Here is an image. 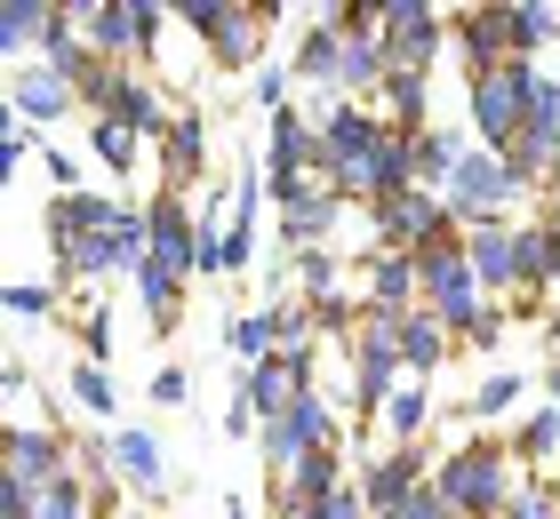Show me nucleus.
Returning <instances> with one entry per match:
<instances>
[{"mask_svg":"<svg viewBox=\"0 0 560 519\" xmlns=\"http://www.w3.org/2000/svg\"><path fill=\"white\" fill-rule=\"evenodd\" d=\"M385 415H393V432H417V424H424V392H400Z\"/></svg>","mask_w":560,"mask_h":519,"instance_id":"f3484780","label":"nucleus"},{"mask_svg":"<svg viewBox=\"0 0 560 519\" xmlns=\"http://www.w3.org/2000/svg\"><path fill=\"white\" fill-rule=\"evenodd\" d=\"M417 104H424V81H417V72H400V81H393V113H417Z\"/></svg>","mask_w":560,"mask_h":519,"instance_id":"6ab92c4d","label":"nucleus"},{"mask_svg":"<svg viewBox=\"0 0 560 519\" xmlns=\"http://www.w3.org/2000/svg\"><path fill=\"white\" fill-rule=\"evenodd\" d=\"M393 519H448V504H441V496H409Z\"/></svg>","mask_w":560,"mask_h":519,"instance_id":"aec40b11","label":"nucleus"},{"mask_svg":"<svg viewBox=\"0 0 560 519\" xmlns=\"http://www.w3.org/2000/svg\"><path fill=\"white\" fill-rule=\"evenodd\" d=\"M192 256V224L176 216V208H152V272H168L176 280V264Z\"/></svg>","mask_w":560,"mask_h":519,"instance_id":"39448f33","label":"nucleus"},{"mask_svg":"<svg viewBox=\"0 0 560 519\" xmlns=\"http://www.w3.org/2000/svg\"><path fill=\"white\" fill-rule=\"evenodd\" d=\"M96 40L105 48H144L152 40V9H96Z\"/></svg>","mask_w":560,"mask_h":519,"instance_id":"423d86ee","label":"nucleus"},{"mask_svg":"<svg viewBox=\"0 0 560 519\" xmlns=\"http://www.w3.org/2000/svg\"><path fill=\"white\" fill-rule=\"evenodd\" d=\"M328 64H337V40L313 33V40H304V72H328Z\"/></svg>","mask_w":560,"mask_h":519,"instance_id":"a211bd4d","label":"nucleus"},{"mask_svg":"<svg viewBox=\"0 0 560 519\" xmlns=\"http://www.w3.org/2000/svg\"><path fill=\"white\" fill-rule=\"evenodd\" d=\"M441 504H456V511H489V504H504V480H497V456H456L448 472H441Z\"/></svg>","mask_w":560,"mask_h":519,"instance_id":"f03ea898","label":"nucleus"},{"mask_svg":"<svg viewBox=\"0 0 560 519\" xmlns=\"http://www.w3.org/2000/svg\"><path fill=\"white\" fill-rule=\"evenodd\" d=\"M385 232H393V240H417V232H432V200H417V192H400V200L385 208Z\"/></svg>","mask_w":560,"mask_h":519,"instance_id":"9d476101","label":"nucleus"},{"mask_svg":"<svg viewBox=\"0 0 560 519\" xmlns=\"http://www.w3.org/2000/svg\"><path fill=\"white\" fill-rule=\"evenodd\" d=\"M385 384H393V328H369V344H361V400H385Z\"/></svg>","mask_w":560,"mask_h":519,"instance_id":"1a4fd4ad","label":"nucleus"},{"mask_svg":"<svg viewBox=\"0 0 560 519\" xmlns=\"http://www.w3.org/2000/svg\"><path fill=\"white\" fill-rule=\"evenodd\" d=\"M424 280H432V304H441V320H472V272L456 264L448 248L424 256Z\"/></svg>","mask_w":560,"mask_h":519,"instance_id":"7ed1b4c3","label":"nucleus"},{"mask_svg":"<svg viewBox=\"0 0 560 519\" xmlns=\"http://www.w3.org/2000/svg\"><path fill=\"white\" fill-rule=\"evenodd\" d=\"M72 392H81V400H89L96 415H113V384L96 376V368H81V376H72Z\"/></svg>","mask_w":560,"mask_h":519,"instance_id":"4468645a","label":"nucleus"},{"mask_svg":"<svg viewBox=\"0 0 560 519\" xmlns=\"http://www.w3.org/2000/svg\"><path fill=\"white\" fill-rule=\"evenodd\" d=\"M168 168H176V176L200 168V120H176V128H168Z\"/></svg>","mask_w":560,"mask_h":519,"instance_id":"ddd939ff","label":"nucleus"},{"mask_svg":"<svg viewBox=\"0 0 560 519\" xmlns=\"http://www.w3.org/2000/svg\"><path fill=\"white\" fill-rule=\"evenodd\" d=\"M521 400V376H497L489 384V392H480V415H504V408H513Z\"/></svg>","mask_w":560,"mask_h":519,"instance_id":"dca6fc26","label":"nucleus"},{"mask_svg":"<svg viewBox=\"0 0 560 519\" xmlns=\"http://www.w3.org/2000/svg\"><path fill=\"white\" fill-rule=\"evenodd\" d=\"M40 24H57V9H33V0H16V9H0V40L24 48V40L40 33Z\"/></svg>","mask_w":560,"mask_h":519,"instance_id":"9b49d317","label":"nucleus"},{"mask_svg":"<svg viewBox=\"0 0 560 519\" xmlns=\"http://www.w3.org/2000/svg\"><path fill=\"white\" fill-rule=\"evenodd\" d=\"M472 104H480V128H489L497 144H513V137H521V113H528V96H521V64H504V72H480Z\"/></svg>","mask_w":560,"mask_h":519,"instance_id":"f257e3e1","label":"nucleus"},{"mask_svg":"<svg viewBox=\"0 0 560 519\" xmlns=\"http://www.w3.org/2000/svg\"><path fill=\"white\" fill-rule=\"evenodd\" d=\"M400 344H409V359H417V368H432V352H441V328H432V320H417L409 335H400Z\"/></svg>","mask_w":560,"mask_h":519,"instance_id":"2eb2a0df","label":"nucleus"},{"mask_svg":"<svg viewBox=\"0 0 560 519\" xmlns=\"http://www.w3.org/2000/svg\"><path fill=\"white\" fill-rule=\"evenodd\" d=\"M16 104H24V113H65V104H72V81H65V72H24V81H16Z\"/></svg>","mask_w":560,"mask_h":519,"instance_id":"0eeeda50","label":"nucleus"},{"mask_svg":"<svg viewBox=\"0 0 560 519\" xmlns=\"http://www.w3.org/2000/svg\"><path fill=\"white\" fill-rule=\"evenodd\" d=\"M113 463H120V480H137V487H161V448H152L144 432H120Z\"/></svg>","mask_w":560,"mask_h":519,"instance_id":"6e6552de","label":"nucleus"},{"mask_svg":"<svg viewBox=\"0 0 560 519\" xmlns=\"http://www.w3.org/2000/svg\"><path fill=\"white\" fill-rule=\"evenodd\" d=\"M497 192H513V168H497V161H465L456 168V208H465V216H480Z\"/></svg>","mask_w":560,"mask_h":519,"instance_id":"20e7f679","label":"nucleus"},{"mask_svg":"<svg viewBox=\"0 0 560 519\" xmlns=\"http://www.w3.org/2000/svg\"><path fill=\"white\" fill-rule=\"evenodd\" d=\"M96 161H105V168H129V161H137V128L105 120V128H96Z\"/></svg>","mask_w":560,"mask_h":519,"instance_id":"f8f14e48","label":"nucleus"},{"mask_svg":"<svg viewBox=\"0 0 560 519\" xmlns=\"http://www.w3.org/2000/svg\"><path fill=\"white\" fill-rule=\"evenodd\" d=\"M152 400H185V368H161V376H152Z\"/></svg>","mask_w":560,"mask_h":519,"instance_id":"412c9836","label":"nucleus"}]
</instances>
